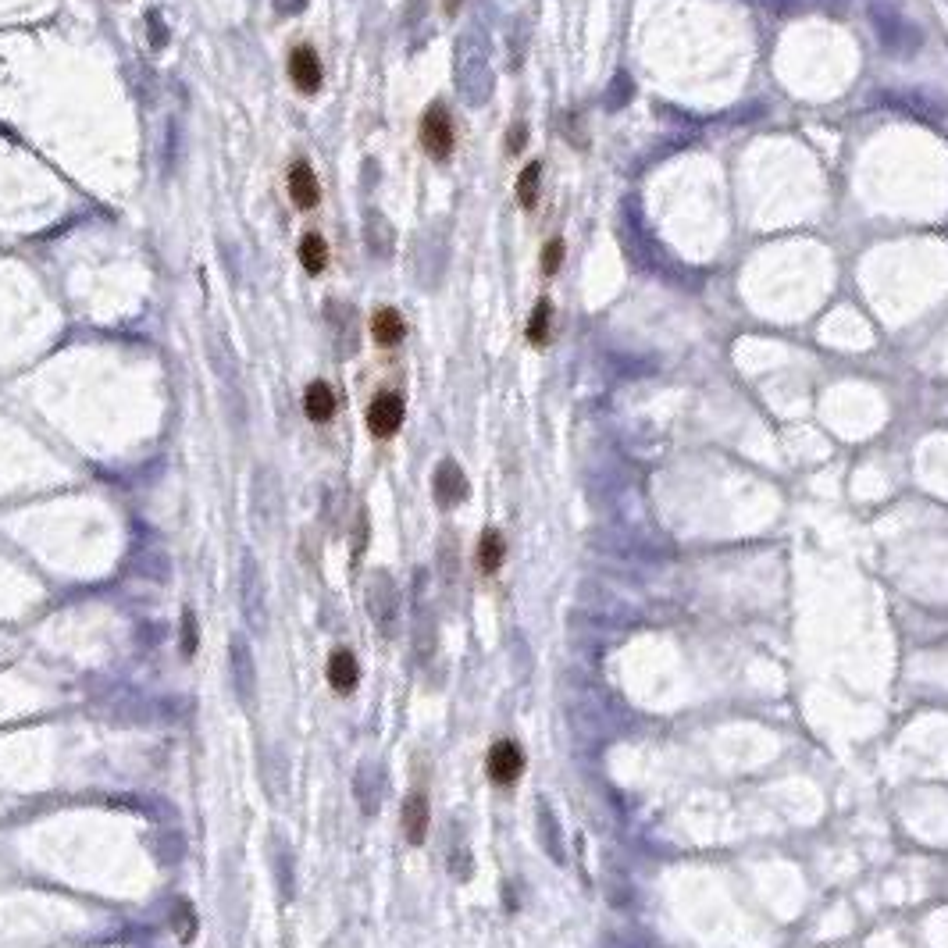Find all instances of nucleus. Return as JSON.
<instances>
[{"label":"nucleus","instance_id":"f257e3e1","mask_svg":"<svg viewBox=\"0 0 948 948\" xmlns=\"http://www.w3.org/2000/svg\"><path fill=\"white\" fill-rule=\"evenodd\" d=\"M617 703L610 699V688H596V685H581L567 695V713H571L574 728H581L585 735L596 738H610L621 724L617 717Z\"/></svg>","mask_w":948,"mask_h":948},{"label":"nucleus","instance_id":"f03ea898","mask_svg":"<svg viewBox=\"0 0 948 948\" xmlns=\"http://www.w3.org/2000/svg\"><path fill=\"white\" fill-rule=\"evenodd\" d=\"M239 610H243L246 628L254 635H268L271 613H268V585H264L261 564L254 556L243 560V581H239Z\"/></svg>","mask_w":948,"mask_h":948},{"label":"nucleus","instance_id":"7ed1b4c3","mask_svg":"<svg viewBox=\"0 0 948 948\" xmlns=\"http://www.w3.org/2000/svg\"><path fill=\"white\" fill-rule=\"evenodd\" d=\"M364 603H368V617L378 628V635L393 638L396 628H400V589H396V581L385 571H375L368 581Z\"/></svg>","mask_w":948,"mask_h":948},{"label":"nucleus","instance_id":"20e7f679","mask_svg":"<svg viewBox=\"0 0 948 948\" xmlns=\"http://www.w3.org/2000/svg\"><path fill=\"white\" fill-rule=\"evenodd\" d=\"M229 685L232 692H236L239 706L250 710L257 699V667H254V653H250L243 635H232L229 642Z\"/></svg>","mask_w":948,"mask_h":948},{"label":"nucleus","instance_id":"39448f33","mask_svg":"<svg viewBox=\"0 0 948 948\" xmlns=\"http://www.w3.org/2000/svg\"><path fill=\"white\" fill-rule=\"evenodd\" d=\"M417 136H421V147H425V154L432 157V161H446V157L453 154V143H457V136H453V122H450V115H446V107H442V104L428 107L425 118H421V129H417Z\"/></svg>","mask_w":948,"mask_h":948},{"label":"nucleus","instance_id":"423d86ee","mask_svg":"<svg viewBox=\"0 0 948 948\" xmlns=\"http://www.w3.org/2000/svg\"><path fill=\"white\" fill-rule=\"evenodd\" d=\"M403 425V396L400 393H378L368 407V428L375 439H389Z\"/></svg>","mask_w":948,"mask_h":948},{"label":"nucleus","instance_id":"0eeeda50","mask_svg":"<svg viewBox=\"0 0 948 948\" xmlns=\"http://www.w3.org/2000/svg\"><path fill=\"white\" fill-rule=\"evenodd\" d=\"M382 792H385V777L382 767L371 760H364L353 774V795H357V806L364 817H375L378 806H382Z\"/></svg>","mask_w":948,"mask_h":948},{"label":"nucleus","instance_id":"6e6552de","mask_svg":"<svg viewBox=\"0 0 948 948\" xmlns=\"http://www.w3.org/2000/svg\"><path fill=\"white\" fill-rule=\"evenodd\" d=\"M107 717L122 720V724H143V720H154L157 706L150 703L147 695L139 692H129V688H115V692L107 695Z\"/></svg>","mask_w":948,"mask_h":948},{"label":"nucleus","instance_id":"1a4fd4ad","mask_svg":"<svg viewBox=\"0 0 948 948\" xmlns=\"http://www.w3.org/2000/svg\"><path fill=\"white\" fill-rule=\"evenodd\" d=\"M435 642H439V624H435V610L421 596V585H417L414 596V656L421 663H428L435 656Z\"/></svg>","mask_w":948,"mask_h":948},{"label":"nucleus","instance_id":"9d476101","mask_svg":"<svg viewBox=\"0 0 948 948\" xmlns=\"http://www.w3.org/2000/svg\"><path fill=\"white\" fill-rule=\"evenodd\" d=\"M524 770V752L517 742H496L489 749V777L496 785H514Z\"/></svg>","mask_w":948,"mask_h":948},{"label":"nucleus","instance_id":"9b49d317","mask_svg":"<svg viewBox=\"0 0 948 948\" xmlns=\"http://www.w3.org/2000/svg\"><path fill=\"white\" fill-rule=\"evenodd\" d=\"M289 79L296 82L300 93H318L321 79H325V68H321V58L311 47H296L293 54H289Z\"/></svg>","mask_w":948,"mask_h":948},{"label":"nucleus","instance_id":"f8f14e48","mask_svg":"<svg viewBox=\"0 0 948 948\" xmlns=\"http://www.w3.org/2000/svg\"><path fill=\"white\" fill-rule=\"evenodd\" d=\"M432 489H435V503H439V507H457V503H464V499H467L464 471H460L453 460H442L439 471H435Z\"/></svg>","mask_w":948,"mask_h":948},{"label":"nucleus","instance_id":"ddd939ff","mask_svg":"<svg viewBox=\"0 0 948 948\" xmlns=\"http://www.w3.org/2000/svg\"><path fill=\"white\" fill-rule=\"evenodd\" d=\"M403 834H407L410 845H421L428 838V820H432V813H428V795L425 792H410L407 802H403Z\"/></svg>","mask_w":948,"mask_h":948},{"label":"nucleus","instance_id":"4468645a","mask_svg":"<svg viewBox=\"0 0 948 948\" xmlns=\"http://www.w3.org/2000/svg\"><path fill=\"white\" fill-rule=\"evenodd\" d=\"M289 197H293V204L300 207V211L318 207L321 189H318V179H314L311 164L307 161H296L293 168H289Z\"/></svg>","mask_w":948,"mask_h":948},{"label":"nucleus","instance_id":"2eb2a0df","mask_svg":"<svg viewBox=\"0 0 948 948\" xmlns=\"http://www.w3.org/2000/svg\"><path fill=\"white\" fill-rule=\"evenodd\" d=\"M535 820H539V842H542V849H546V856L553 859V863H560V867H564V859H567L564 834H560V820H556V813L549 810V802H539Z\"/></svg>","mask_w":948,"mask_h":948},{"label":"nucleus","instance_id":"dca6fc26","mask_svg":"<svg viewBox=\"0 0 948 948\" xmlns=\"http://www.w3.org/2000/svg\"><path fill=\"white\" fill-rule=\"evenodd\" d=\"M357 681H360V667L350 649H336V653L328 656V685L336 688V692H353Z\"/></svg>","mask_w":948,"mask_h":948},{"label":"nucleus","instance_id":"f3484780","mask_svg":"<svg viewBox=\"0 0 948 948\" xmlns=\"http://www.w3.org/2000/svg\"><path fill=\"white\" fill-rule=\"evenodd\" d=\"M303 410H307L311 421H332V414H336V393H332V385L328 382L307 385V393H303Z\"/></svg>","mask_w":948,"mask_h":948},{"label":"nucleus","instance_id":"a211bd4d","mask_svg":"<svg viewBox=\"0 0 948 948\" xmlns=\"http://www.w3.org/2000/svg\"><path fill=\"white\" fill-rule=\"evenodd\" d=\"M275 881H278V895L282 899H293L296 895V863H293V849L289 842H278L275 838Z\"/></svg>","mask_w":948,"mask_h":948},{"label":"nucleus","instance_id":"6ab92c4d","mask_svg":"<svg viewBox=\"0 0 948 948\" xmlns=\"http://www.w3.org/2000/svg\"><path fill=\"white\" fill-rule=\"evenodd\" d=\"M403 318L393 311V307H382V311H375V318H371V336H375L378 346H396L403 339Z\"/></svg>","mask_w":948,"mask_h":948},{"label":"nucleus","instance_id":"aec40b11","mask_svg":"<svg viewBox=\"0 0 948 948\" xmlns=\"http://www.w3.org/2000/svg\"><path fill=\"white\" fill-rule=\"evenodd\" d=\"M539 186H542V164L539 161L524 164L521 175H517V204H521L524 211H532V207L539 204Z\"/></svg>","mask_w":948,"mask_h":948},{"label":"nucleus","instance_id":"412c9836","mask_svg":"<svg viewBox=\"0 0 948 948\" xmlns=\"http://www.w3.org/2000/svg\"><path fill=\"white\" fill-rule=\"evenodd\" d=\"M300 264L311 271V275H321V271H325L328 246H325V239H321L318 232H307V236L300 239Z\"/></svg>","mask_w":948,"mask_h":948},{"label":"nucleus","instance_id":"4be33fe9","mask_svg":"<svg viewBox=\"0 0 948 948\" xmlns=\"http://www.w3.org/2000/svg\"><path fill=\"white\" fill-rule=\"evenodd\" d=\"M503 556H507V546H503V535L499 532H485L482 542H478V567H482L485 574L499 571V564H503Z\"/></svg>","mask_w":948,"mask_h":948},{"label":"nucleus","instance_id":"5701e85b","mask_svg":"<svg viewBox=\"0 0 948 948\" xmlns=\"http://www.w3.org/2000/svg\"><path fill=\"white\" fill-rule=\"evenodd\" d=\"M450 874H453V881H467V877L474 874L471 849H467L464 834L460 831H453V838H450Z\"/></svg>","mask_w":948,"mask_h":948},{"label":"nucleus","instance_id":"b1692460","mask_svg":"<svg viewBox=\"0 0 948 948\" xmlns=\"http://www.w3.org/2000/svg\"><path fill=\"white\" fill-rule=\"evenodd\" d=\"M549 321H553V303L539 300L532 311V321H528V339H532V346L549 343Z\"/></svg>","mask_w":948,"mask_h":948},{"label":"nucleus","instance_id":"393cba45","mask_svg":"<svg viewBox=\"0 0 948 948\" xmlns=\"http://www.w3.org/2000/svg\"><path fill=\"white\" fill-rule=\"evenodd\" d=\"M197 646H200V628H197V613L193 610H182V638H179V649L182 656H197Z\"/></svg>","mask_w":948,"mask_h":948},{"label":"nucleus","instance_id":"a878e982","mask_svg":"<svg viewBox=\"0 0 948 948\" xmlns=\"http://www.w3.org/2000/svg\"><path fill=\"white\" fill-rule=\"evenodd\" d=\"M172 927H175V934H179L182 941H189L193 934H197V916H193V909H189L186 902H179V909H175Z\"/></svg>","mask_w":948,"mask_h":948},{"label":"nucleus","instance_id":"bb28decb","mask_svg":"<svg viewBox=\"0 0 948 948\" xmlns=\"http://www.w3.org/2000/svg\"><path fill=\"white\" fill-rule=\"evenodd\" d=\"M560 264H564V239H549V243L542 246V271L556 275Z\"/></svg>","mask_w":948,"mask_h":948},{"label":"nucleus","instance_id":"cd10ccee","mask_svg":"<svg viewBox=\"0 0 948 948\" xmlns=\"http://www.w3.org/2000/svg\"><path fill=\"white\" fill-rule=\"evenodd\" d=\"M157 859H161V863H179L182 859L179 834H161V842H157Z\"/></svg>","mask_w":948,"mask_h":948},{"label":"nucleus","instance_id":"c85d7f7f","mask_svg":"<svg viewBox=\"0 0 948 948\" xmlns=\"http://www.w3.org/2000/svg\"><path fill=\"white\" fill-rule=\"evenodd\" d=\"M524 136H528V132H524V125H521V129L510 132V154H517V150H521L524 143H528V139H524Z\"/></svg>","mask_w":948,"mask_h":948}]
</instances>
